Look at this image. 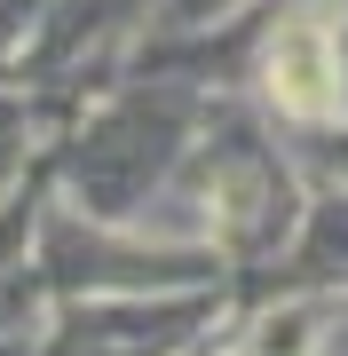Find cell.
<instances>
[{
  "label": "cell",
  "mask_w": 348,
  "mask_h": 356,
  "mask_svg": "<svg viewBox=\"0 0 348 356\" xmlns=\"http://www.w3.org/2000/svg\"><path fill=\"white\" fill-rule=\"evenodd\" d=\"M270 79H277V103H285V111H301V119L333 111V88H340L333 40H324L317 24H293V32L277 40V56H270Z\"/></svg>",
  "instance_id": "cell-1"
}]
</instances>
